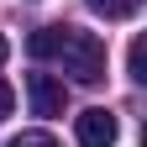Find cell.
Masks as SVG:
<instances>
[{
    "label": "cell",
    "instance_id": "obj_3",
    "mask_svg": "<svg viewBox=\"0 0 147 147\" xmlns=\"http://www.w3.org/2000/svg\"><path fill=\"white\" fill-rule=\"evenodd\" d=\"M26 95H32V110H37V116H63V84L58 79H53V74H32V79H26Z\"/></svg>",
    "mask_w": 147,
    "mask_h": 147
},
{
    "label": "cell",
    "instance_id": "obj_7",
    "mask_svg": "<svg viewBox=\"0 0 147 147\" xmlns=\"http://www.w3.org/2000/svg\"><path fill=\"white\" fill-rule=\"evenodd\" d=\"M11 147H58L47 131H21V137H11Z\"/></svg>",
    "mask_w": 147,
    "mask_h": 147
},
{
    "label": "cell",
    "instance_id": "obj_2",
    "mask_svg": "<svg viewBox=\"0 0 147 147\" xmlns=\"http://www.w3.org/2000/svg\"><path fill=\"white\" fill-rule=\"evenodd\" d=\"M74 137H79V147H116V116L105 105H89L74 116Z\"/></svg>",
    "mask_w": 147,
    "mask_h": 147
},
{
    "label": "cell",
    "instance_id": "obj_8",
    "mask_svg": "<svg viewBox=\"0 0 147 147\" xmlns=\"http://www.w3.org/2000/svg\"><path fill=\"white\" fill-rule=\"evenodd\" d=\"M11 110H16V89H11L5 79H0V121H5V116H11Z\"/></svg>",
    "mask_w": 147,
    "mask_h": 147
},
{
    "label": "cell",
    "instance_id": "obj_5",
    "mask_svg": "<svg viewBox=\"0 0 147 147\" xmlns=\"http://www.w3.org/2000/svg\"><path fill=\"white\" fill-rule=\"evenodd\" d=\"M142 0H89V11H100L105 21H126V16H137Z\"/></svg>",
    "mask_w": 147,
    "mask_h": 147
},
{
    "label": "cell",
    "instance_id": "obj_9",
    "mask_svg": "<svg viewBox=\"0 0 147 147\" xmlns=\"http://www.w3.org/2000/svg\"><path fill=\"white\" fill-rule=\"evenodd\" d=\"M5 53H11V47H5V37H0V63H5Z\"/></svg>",
    "mask_w": 147,
    "mask_h": 147
},
{
    "label": "cell",
    "instance_id": "obj_6",
    "mask_svg": "<svg viewBox=\"0 0 147 147\" xmlns=\"http://www.w3.org/2000/svg\"><path fill=\"white\" fill-rule=\"evenodd\" d=\"M126 63H131V79H147V47H142V42H131Z\"/></svg>",
    "mask_w": 147,
    "mask_h": 147
},
{
    "label": "cell",
    "instance_id": "obj_4",
    "mask_svg": "<svg viewBox=\"0 0 147 147\" xmlns=\"http://www.w3.org/2000/svg\"><path fill=\"white\" fill-rule=\"evenodd\" d=\"M58 37H63V26H42V32H32V37H26V53H32V58H53V53H58Z\"/></svg>",
    "mask_w": 147,
    "mask_h": 147
},
{
    "label": "cell",
    "instance_id": "obj_1",
    "mask_svg": "<svg viewBox=\"0 0 147 147\" xmlns=\"http://www.w3.org/2000/svg\"><path fill=\"white\" fill-rule=\"evenodd\" d=\"M53 58H63V74H74L79 84H100V79H105V42H100L95 32L63 26L58 53H53Z\"/></svg>",
    "mask_w": 147,
    "mask_h": 147
}]
</instances>
